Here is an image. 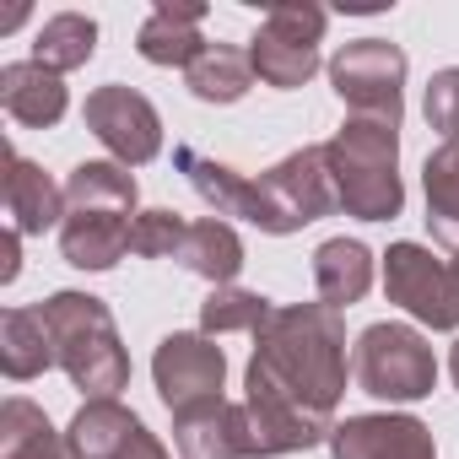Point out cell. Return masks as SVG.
Returning a JSON list of instances; mask_svg holds the SVG:
<instances>
[{"label":"cell","mask_w":459,"mask_h":459,"mask_svg":"<svg viewBox=\"0 0 459 459\" xmlns=\"http://www.w3.org/2000/svg\"><path fill=\"white\" fill-rule=\"evenodd\" d=\"M346 394V325L325 303L276 308V319L255 335V357L244 373V416L255 454H298L325 443L341 421L335 405Z\"/></svg>","instance_id":"6da1fadb"},{"label":"cell","mask_w":459,"mask_h":459,"mask_svg":"<svg viewBox=\"0 0 459 459\" xmlns=\"http://www.w3.org/2000/svg\"><path fill=\"white\" fill-rule=\"evenodd\" d=\"M135 233V178L125 162H76L65 178L60 255L76 271H114Z\"/></svg>","instance_id":"7a4b0ae2"},{"label":"cell","mask_w":459,"mask_h":459,"mask_svg":"<svg viewBox=\"0 0 459 459\" xmlns=\"http://www.w3.org/2000/svg\"><path fill=\"white\" fill-rule=\"evenodd\" d=\"M39 314L49 325L55 362L65 368V378L87 400H114L130 384V351H125L119 325H114L103 298H92V292H55L49 303H39Z\"/></svg>","instance_id":"3957f363"},{"label":"cell","mask_w":459,"mask_h":459,"mask_svg":"<svg viewBox=\"0 0 459 459\" xmlns=\"http://www.w3.org/2000/svg\"><path fill=\"white\" fill-rule=\"evenodd\" d=\"M325 162H330V178H335V195H341L346 216H362V221L400 216V205H405V184H400V125L346 119L325 141Z\"/></svg>","instance_id":"277c9868"},{"label":"cell","mask_w":459,"mask_h":459,"mask_svg":"<svg viewBox=\"0 0 459 459\" xmlns=\"http://www.w3.org/2000/svg\"><path fill=\"white\" fill-rule=\"evenodd\" d=\"M351 373H357V389L373 394V400H389V405H411L421 394H432L437 384V357L427 346L421 330L411 325H368L357 335V351H351Z\"/></svg>","instance_id":"5b68a950"},{"label":"cell","mask_w":459,"mask_h":459,"mask_svg":"<svg viewBox=\"0 0 459 459\" xmlns=\"http://www.w3.org/2000/svg\"><path fill=\"white\" fill-rule=\"evenodd\" d=\"M255 200H260V216L255 227L260 233H298V227L330 216L341 205L335 195V178H330V162H325V146H303L292 157H281L271 173L255 178Z\"/></svg>","instance_id":"8992f818"},{"label":"cell","mask_w":459,"mask_h":459,"mask_svg":"<svg viewBox=\"0 0 459 459\" xmlns=\"http://www.w3.org/2000/svg\"><path fill=\"white\" fill-rule=\"evenodd\" d=\"M330 87L346 108H357V119H384L400 125L405 114V49L389 39H357L330 60Z\"/></svg>","instance_id":"52a82bcc"},{"label":"cell","mask_w":459,"mask_h":459,"mask_svg":"<svg viewBox=\"0 0 459 459\" xmlns=\"http://www.w3.org/2000/svg\"><path fill=\"white\" fill-rule=\"evenodd\" d=\"M384 292L411 319L432 330H459V260H437L421 244H389L384 255Z\"/></svg>","instance_id":"ba28073f"},{"label":"cell","mask_w":459,"mask_h":459,"mask_svg":"<svg viewBox=\"0 0 459 459\" xmlns=\"http://www.w3.org/2000/svg\"><path fill=\"white\" fill-rule=\"evenodd\" d=\"M325 12L319 6H271L255 44H249V60H255V76L276 92H292L303 87L314 71H319V39H325Z\"/></svg>","instance_id":"9c48e42d"},{"label":"cell","mask_w":459,"mask_h":459,"mask_svg":"<svg viewBox=\"0 0 459 459\" xmlns=\"http://www.w3.org/2000/svg\"><path fill=\"white\" fill-rule=\"evenodd\" d=\"M152 384L162 394V405L173 416L184 411H200L211 400H221V384H227V357L211 335L200 330H173L157 341V357H152Z\"/></svg>","instance_id":"30bf717a"},{"label":"cell","mask_w":459,"mask_h":459,"mask_svg":"<svg viewBox=\"0 0 459 459\" xmlns=\"http://www.w3.org/2000/svg\"><path fill=\"white\" fill-rule=\"evenodd\" d=\"M82 119H87V130L103 141V152H108L114 162H125V168H141V162H152V157L162 152V119H157V108H152L135 87L108 82V87L87 92Z\"/></svg>","instance_id":"8fae6325"},{"label":"cell","mask_w":459,"mask_h":459,"mask_svg":"<svg viewBox=\"0 0 459 459\" xmlns=\"http://www.w3.org/2000/svg\"><path fill=\"white\" fill-rule=\"evenodd\" d=\"M71 459H168V448L146 432V421L119 400H87L65 427Z\"/></svg>","instance_id":"7c38bea8"},{"label":"cell","mask_w":459,"mask_h":459,"mask_svg":"<svg viewBox=\"0 0 459 459\" xmlns=\"http://www.w3.org/2000/svg\"><path fill=\"white\" fill-rule=\"evenodd\" d=\"M330 454L335 459H437L432 427L416 416H346L330 432Z\"/></svg>","instance_id":"4fadbf2b"},{"label":"cell","mask_w":459,"mask_h":459,"mask_svg":"<svg viewBox=\"0 0 459 459\" xmlns=\"http://www.w3.org/2000/svg\"><path fill=\"white\" fill-rule=\"evenodd\" d=\"M173 437L184 459H255L249 448V416L233 400H211L200 411L173 416Z\"/></svg>","instance_id":"5bb4252c"},{"label":"cell","mask_w":459,"mask_h":459,"mask_svg":"<svg viewBox=\"0 0 459 459\" xmlns=\"http://www.w3.org/2000/svg\"><path fill=\"white\" fill-rule=\"evenodd\" d=\"M6 216L22 238H39L65 221V184H55L39 162L17 157L6 146Z\"/></svg>","instance_id":"9a60e30c"},{"label":"cell","mask_w":459,"mask_h":459,"mask_svg":"<svg viewBox=\"0 0 459 459\" xmlns=\"http://www.w3.org/2000/svg\"><path fill=\"white\" fill-rule=\"evenodd\" d=\"M65 82L55 71H44L39 60H12V65H0V108H6L17 125L28 130H49L60 125L65 114Z\"/></svg>","instance_id":"2e32d148"},{"label":"cell","mask_w":459,"mask_h":459,"mask_svg":"<svg viewBox=\"0 0 459 459\" xmlns=\"http://www.w3.org/2000/svg\"><path fill=\"white\" fill-rule=\"evenodd\" d=\"M173 162H178V173L189 178V189H195L216 216H244V221L260 216V200H255V178H249V173H238V168L205 157V152L189 146V141L173 146Z\"/></svg>","instance_id":"e0dca14e"},{"label":"cell","mask_w":459,"mask_h":459,"mask_svg":"<svg viewBox=\"0 0 459 459\" xmlns=\"http://www.w3.org/2000/svg\"><path fill=\"white\" fill-rule=\"evenodd\" d=\"M200 22H205V6H173V0H162V6L141 22V33H135L141 60L189 71V65L211 49V44L200 39Z\"/></svg>","instance_id":"ac0fdd59"},{"label":"cell","mask_w":459,"mask_h":459,"mask_svg":"<svg viewBox=\"0 0 459 459\" xmlns=\"http://www.w3.org/2000/svg\"><path fill=\"white\" fill-rule=\"evenodd\" d=\"M314 287H319V303L335 314L362 303L373 287V255L357 238H325L314 249Z\"/></svg>","instance_id":"d6986e66"},{"label":"cell","mask_w":459,"mask_h":459,"mask_svg":"<svg viewBox=\"0 0 459 459\" xmlns=\"http://www.w3.org/2000/svg\"><path fill=\"white\" fill-rule=\"evenodd\" d=\"M173 260H178L189 276L211 281V287H233V276L244 271V238H238L227 221L205 216V221H189V233H184V244H178Z\"/></svg>","instance_id":"ffe728a7"},{"label":"cell","mask_w":459,"mask_h":459,"mask_svg":"<svg viewBox=\"0 0 459 459\" xmlns=\"http://www.w3.org/2000/svg\"><path fill=\"white\" fill-rule=\"evenodd\" d=\"M49 362H55V341H49V325H44L39 308H6L0 314V368H6V378L28 384Z\"/></svg>","instance_id":"44dd1931"},{"label":"cell","mask_w":459,"mask_h":459,"mask_svg":"<svg viewBox=\"0 0 459 459\" xmlns=\"http://www.w3.org/2000/svg\"><path fill=\"white\" fill-rule=\"evenodd\" d=\"M0 459H71V443L49 427V416L33 400L12 394L0 405Z\"/></svg>","instance_id":"7402d4cb"},{"label":"cell","mask_w":459,"mask_h":459,"mask_svg":"<svg viewBox=\"0 0 459 459\" xmlns=\"http://www.w3.org/2000/svg\"><path fill=\"white\" fill-rule=\"evenodd\" d=\"M184 82H189V92H195L200 103H238V98L255 87V60H249V49H238V44H211V49L184 71Z\"/></svg>","instance_id":"603a6c76"},{"label":"cell","mask_w":459,"mask_h":459,"mask_svg":"<svg viewBox=\"0 0 459 459\" xmlns=\"http://www.w3.org/2000/svg\"><path fill=\"white\" fill-rule=\"evenodd\" d=\"M421 189H427V227L432 238L459 255V146H437L421 162Z\"/></svg>","instance_id":"cb8c5ba5"},{"label":"cell","mask_w":459,"mask_h":459,"mask_svg":"<svg viewBox=\"0 0 459 459\" xmlns=\"http://www.w3.org/2000/svg\"><path fill=\"white\" fill-rule=\"evenodd\" d=\"M92 55H98V22L82 17V12H60V17H49V22L39 28V39H33V60H39L44 71H55V76L87 65Z\"/></svg>","instance_id":"d4e9b609"},{"label":"cell","mask_w":459,"mask_h":459,"mask_svg":"<svg viewBox=\"0 0 459 459\" xmlns=\"http://www.w3.org/2000/svg\"><path fill=\"white\" fill-rule=\"evenodd\" d=\"M276 319V303L244 287H211V298L200 303V335H260Z\"/></svg>","instance_id":"484cf974"},{"label":"cell","mask_w":459,"mask_h":459,"mask_svg":"<svg viewBox=\"0 0 459 459\" xmlns=\"http://www.w3.org/2000/svg\"><path fill=\"white\" fill-rule=\"evenodd\" d=\"M184 233H189V221L178 216V211H141L135 216V233H130V249L141 255V260H173L178 255V244H184Z\"/></svg>","instance_id":"4316f807"},{"label":"cell","mask_w":459,"mask_h":459,"mask_svg":"<svg viewBox=\"0 0 459 459\" xmlns=\"http://www.w3.org/2000/svg\"><path fill=\"white\" fill-rule=\"evenodd\" d=\"M427 125L443 135V146H459V65L432 71V82H427Z\"/></svg>","instance_id":"83f0119b"},{"label":"cell","mask_w":459,"mask_h":459,"mask_svg":"<svg viewBox=\"0 0 459 459\" xmlns=\"http://www.w3.org/2000/svg\"><path fill=\"white\" fill-rule=\"evenodd\" d=\"M17 271H22V233L6 227V238H0V281H17Z\"/></svg>","instance_id":"f1b7e54d"},{"label":"cell","mask_w":459,"mask_h":459,"mask_svg":"<svg viewBox=\"0 0 459 459\" xmlns=\"http://www.w3.org/2000/svg\"><path fill=\"white\" fill-rule=\"evenodd\" d=\"M448 373H454V384H459V346H454V357H448Z\"/></svg>","instance_id":"f546056e"}]
</instances>
